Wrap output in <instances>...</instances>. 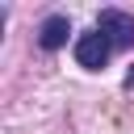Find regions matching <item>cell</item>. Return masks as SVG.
<instances>
[{"label":"cell","instance_id":"7a4b0ae2","mask_svg":"<svg viewBox=\"0 0 134 134\" xmlns=\"http://www.w3.org/2000/svg\"><path fill=\"white\" fill-rule=\"evenodd\" d=\"M96 29L109 38V46H134V17L121 8H105L96 17Z\"/></svg>","mask_w":134,"mask_h":134},{"label":"cell","instance_id":"3957f363","mask_svg":"<svg viewBox=\"0 0 134 134\" xmlns=\"http://www.w3.org/2000/svg\"><path fill=\"white\" fill-rule=\"evenodd\" d=\"M67 34H71V21H67L63 13H54V17L42 21L38 42H42V50H59V46H67Z\"/></svg>","mask_w":134,"mask_h":134},{"label":"cell","instance_id":"6da1fadb","mask_svg":"<svg viewBox=\"0 0 134 134\" xmlns=\"http://www.w3.org/2000/svg\"><path fill=\"white\" fill-rule=\"evenodd\" d=\"M109 38L100 34V29H92V34H80V42H75V63L80 67H88V71H100L105 63H109Z\"/></svg>","mask_w":134,"mask_h":134}]
</instances>
